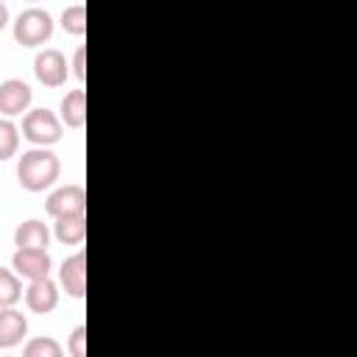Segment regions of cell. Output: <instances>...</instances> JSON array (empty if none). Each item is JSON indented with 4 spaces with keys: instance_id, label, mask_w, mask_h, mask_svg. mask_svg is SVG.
<instances>
[{
    "instance_id": "cell-1",
    "label": "cell",
    "mask_w": 357,
    "mask_h": 357,
    "mask_svg": "<svg viewBox=\"0 0 357 357\" xmlns=\"http://www.w3.org/2000/svg\"><path fill=\"white\" fill-rule=\"evenodd\" d=\"M59 173H61V162H59V156H56L50 148H45V145H36V148L25 151V153L20 156V162H17V181H20V187L28 190V192H42V190H47V187L59 178Z\"/></svg>"
},
{
    "instance_id": "cell-2",
    "label": "cell",
    "mask_w": 357,
    "mask_h": 357,
    "mask_svg": "<svg viewBox=\"0 0 357 357\" xmlns=\"http://www.w3.org/2000/svg\"><path fill=\"white\" fill-rule=\"evenodd\" d=\"M50 36H53V17L39 6L20 11V17L14 20V39L22 47H39Z\"/></svg>"
},
{
    "instance_id": "cell-3",
    "label": "cell",
    "mask_w": 357,
    "mask_h": 357,
    "mask_svg": "<svg viewBox=\"0 0 357 357\" xmlns=\"http://www.w3.org/2000/svg\"><path fill=\"white\" fill-rule=\"evenodd\" d=\"M22 137L33 145H56L61 139V120L50 109H28L22 117Z\"/></svg>"
},
{
    "instance_id": "cell-4",
    "label": "cell",
    "mask_w": 357,
    "mask_h": 357,
    "mask_svg": "<svg viewBox=\"0 0 357 357\" xmlns=\"http://www.w3.org/2000/svg\"><path fill=\"white\" fill-rule=\"evenodd\" d=\"M45 209L53 220L64 218V215H84L86 212V192L81 184H64L47 195Z\"/></svg>"
},
{
    "instance_id": "cell-5",
    "label": "cell",
    "mask_w": 357,
    "mask_h": 357,
    "mask_svg": "<svg viewBox=\"0 0 357 357\" xmlns=\"http://www.w3.org/2000/svg\"><path fill=\"white\" fill-rule=\"evenodd\" d=\"M67 73L70 70H67V59H64L61 50L45 47V50L36 53V59H33V75H36L39 84L56 89V86H61L67 81Z\"/></svg>"
},
{
    "instance_id": "cell-6",
    "label": "cell",
    "mask_w": 357,
    "mask_h": 357,
    "mask_svg": "<svg viewBox=\"0 0 357 357\" xmlns=\"http://www.w3.org/2000/svg\"><path fill=\"white\" fill-rule=\"evenodd\" d=\"M50 254L47 248H17L14 257H11V268L20 279H42V276H50Z\"/></svg>"
},
{
    "instance_id": "cell-7",
    "label": "cell",
    "mask_w": 357,
    "mask_h": 357,
    "mask_svg": "<svg viewBox=\"0 0 357 357\" xmlns=\"http://www.w3.org/2000/svg\"><path fill=\"white\" fill-rule=\"evenodd\" d=\"M31 100H33V89L22 78H6L0 84V114L3 117H17L28 112Z\"/></svg>"
},
{
    "instance_id": "cell-8",
    "label": "cell",
    "mask_w": 357,
    "mask_h": 357,
    "mask_svg": "<svg viewBox=\"0 0 357 357\" xmlns=\"http://www.w3.org/2000/svg\"><path fill=\"white\" fill-rule=\"evenodd\" d=\"M25 304L36 315L53 312L59 307V284L50 276H42V279L28 282V287H25Z\"/></svg>"
},
{
    "instance_id": "cell-9",
    "label": "cell",
    "mask_w": 357,
    "mask_h": 357,
    "mask_svg": "<svg viewBox=\"0 0 357 357\" xmlns=\"http://www.w3.org/2000/svg\"><path fill=\"white\" fill-rule=\"evenodd\" d=\"M59 282L67 290V296L73 298H84L86 296V254L78 251L73 257H67L59 268Z\"/></svg>"
},
{
    "instance_id": "cell-10",
    "label": "cell",
    "mask_w": 357,
    "mask_h": 357,
    "mask_svg": "<svg viewBox=\"0 0 357 357\" xmlns=\"http://www.w3.org/2000/svg\"><path fill=\"white\" fill-rule=\"evenodd\" d=\"M28 335V318L17 307H0V349H14Z\"/></svg>"
},
{
    "instance_id": "cell-11",
    "label": "cell",
    "mask_w": 357,
    "mask_h": 357,
    "mask_svg": "<svg viewBox=\"0 0 357 357\" xmlns=\"http://www.w3.org/2000/svg\"><path fill=\"white\" fill-rule=\"evenodd\" d=\"M59 120H61V126L75 128V131L86 126V92H84L81 86H78V89H70V92L61 98Z\"/></svg>"
},
{
    "instance_id": "cell-12",
    "label": "cell",
    "mask_w": 357,
    "mask_h": 357,
    "mask_svg": "<svg viewBox=\"0 0 357 357\" xmlns=\"http://www.w3.org/2000/svg\"><path fill=\"white\" fill-rule=\"evenodd\" d=\"M14 245L17 248H47L50 245V229L36 218L22 220L14 229Z\"/></svg>"
},
{
    "instance_id": "cell-13",
    "label": "cell",
    "mask_w": 357,
    "mask_h": 357,
    "mask_svg": "<svg viewBox=\"0 0 357 357\" xmlns=\"http://www.w3.org/2000/svg\"><path fill=\"white\" fill-rule=\"evenodd\" d=\"M56 240L64 245H81L86 237V218L84 215H64L56 218Z\"/></svg>"
},
{
    "instance_id": "cell-14",
    "label": "cell",
    "mask_w": 357,
    "mask_h": 357,
    "mask_svg": "<svg viewBox=\"0 0 357 357\" xmlns=\"http://www.w3.org/2000/svg\"><path fill=\"white\" fill-rule=\"evenodd\" d=\"M22 298V279L14 268H0V307H14Z\"/></svg>"
},
{
    "instance_id": "cell-15",
    "label": "cell",
    "mask_w": 357,
    "mask_h": 357,
    "mask_svg": "<svg viewBox=\"0 0 357 357\" xmlns=\"http://www.w3.org/2000/svg\"><path fill=\"white\" fill-rule=\"evenodd\" d=\"M20 148V128L11 117H0V162L17 156Z\"/></svg>"
},
{
    "instance_id": "cell-16",
    "label": "cell",
    "mask_w": 357,
    "mask_h": 357,
    "mask_svg": "<svg viewBox=\"0 0 357 357\" xmlns=\"http://www.w3.org/2000/svg\"><path fill=\"white\" fill-rule=\"evenodd\" d=\"M61 28H64V33H70V36H84V33H86V6H84V3L67 6V8L61 11Z\"/></svg>"
},
{
    "instance_id": "cell-17",
    "label": "cell",
    "mask_w": 357,
    "mask_h": 357,
    "mask_svg": "<svg viewBox=\"0 0 357 357\" xmlns=\"http://www.w3.org/2000/svg\"><path fill=\"white\" fill-rule=\"evenodd\" d=\"M22 354L25 357H61V346L53 337H31Z\"/></svg>"
},
{
    "instance_id": "cell-18",
    "label": "cell",
    "mask_w": 357,
    "mask_h": 357,
    "mask_svg": "<svg viewBox=\"0 0 357 357\" xmlns=\"http://www.w3.org/2000/svg\"><path fill=\"white\" fill-rule=\"evenodd\" d=\"M86 326H75L73 329V335H70V343H67V351L73 354V357H84L86 354Z\"/></svg>"
},
{
    "instance_id": "cell-19",
    "label": "cell",
    "mask_w": 357,
    "mask_h": 357,
    "mask_svg": "<svg viewBox=\"0 0 357 357\" xmlns=\"http://www.w3.org/2000/svg\"><path fill=\"white\" fill-rule=\"evenodd\" d=\"M73 75L84 84L86 81V47L81 45L78 50H75V56H73Z\"/></svg>"
},
{
    "instance_id": "cell-20",
    "label": "cell",
    "mask_w": 357,
    "mask_h": 357,
    "mask_svg": "<svg viewBox=\"0 0 357 357\" xmlns=\"http://www.w3.org/2000/svg\"><path fill=\"white\" fill-rule=\"evenodd\" d=\"M6 25H8V6L0 0V31H3Z\"/></svg>"
},
{
    "instance_id": "cell-21",
    "label": "cell",
    "mask_w": 357,
    "mask_h": 357,
    "mask_svg": "<svg viewBox=\"0 0 357 357\" xmlns=\"http://www.w3.org/2000/svg\"><path fill=\"white\" fill-rule=\"evenodd\" d=\"M28 3H39V0H28Z\"/></svg>"
}]
</instances>
